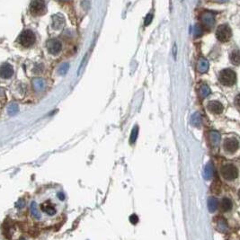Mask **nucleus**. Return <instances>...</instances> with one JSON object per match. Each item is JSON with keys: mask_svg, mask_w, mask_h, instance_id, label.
Returning a JSON list of instances; mask_svg holds the SVG:
<instances>
[{"mask_svg": "<svg viewBox=\"0 0 240 240\" xmlns=\"http://www.w3.org/2000/svg\"><path fill=\"white\" fill-rule=\"evenodd\" d=\"M65 209V195L57 189H47L36 195L29 206V212L35 222L46 227L57 224Z\"/></svg>", "mask_w": 240, "mask_h": 240, "instance_id": "1", "label": "nucleus"}, {"mask_svg": "<svg viewBox=\"0 0 240 240\" xmlns=\"http://www.w3.org/2000/svg\"><path fill=\"white\" fill-rule=\"evenodd\" d=\"M219 79L220 81V83L223 86H231L233 85H235L236 81H237V75L235 73L234 70L230 69H223L220 73H219Z\"/></svg>", "mask_w": 240, "mask_h": 240, "instance_id": "2", "label": "nucleus"}, {"mask_svg": "<svg viewBox=\"0 0 240 240\" xmlns=\"http://www.w3.org/2000/svg\"><path fill=\"white\" fill-rule=\"evenodd\" d=\"M18 43L22 45L24 48H30L32 47L36 41V36L34 33L31 30H24L21 34L19 35Z\"/></svg>", "mask_w": 240, "mask_h": 240, "instance_id": "3", "label": "nucleus"}, {"mask_svg": "<svg viewBox=\"0 0 240 240\" xmlns=\"http://www.w3.org/2000/svg\"><path fill=\"white\" fill-rule=\"evenodd\" d=\"M220 173H221V175L223 176V178L228 180V181L235 180L238 175V168L232 164H228V165L223 166L220 169Z\"/></svg>", "mask_w": 240, "mask_h": 240, "instance_id": "4", "label": "nucleus"}, {"mask_svg": "<svg viewBox=\"0 0 240 240\" xmlns=\"http://www.w3.org/2000/svg\"><path fill=\"white\" fill-rule=\"evenodd\" d=\"M30 13L34 16H41L46 13V5L43 0H33L30 5Z\"/></svg>", "mask_w": 240, "mask_h": 240, "instance_id": "5", "label": "nucleus"}, {"mask_svg": "<svg viewBox=\"0 0 240 240\" xmlns=\"http://www.w3.org/2000/svg\"><path fill=\"white\" fill-rule=\"evenodd\" d=\"M201 25L203 27V29H210L214 24H215V15L210 11H205L203 12L200 16Z\"/></svg>", "mask_w": 240, "mask_h": 240, "instance_id": "6", "label": "nucleus"}, {"mask_svg": "<svg viewBox=\"0 0 240 240\" xmlns=\"http://www.w3.org/2000/svg\"><path fill=\"white\" fill-rule=\"evenodd\" d=\"M231 35H232L231 29L226 24L219 25L217 29V32H216V36H217L218 40L219 41H222V42L228 41L231 38Z\"/></svg>", "mask_w": 240, "mask_h": 240, "instance_id": "7", "label": "nucleus"}, {"mask_svg": "<svg viewBox=\"0 0 240 240\" xmlns=\"http://www.w3.org/2000/svg\"><path fill=\"white\" fill-rule=\"evenodd\" d=\"M47 49L52 55H58L62 50V44L58 39H50L47 41Z\"/></svg>", "mask_w": 240, "mask_h": 240, "instance_id": "8", "label": "nucleus"}, {"mask_svg": "<svg viewBox=\"0 0 240 240\" xmlns=\"http://www.w3.org/2000/svg\"><path fill=\"white\" fill-rule=\"evenodd\" d=\"M223 147H224V149L228 153H234L238 149L239 142L235 138H229L225 139Z\"/></svg>", "mask_w": 240, "mask_h": 240, "instance_id": "9", "label": "nucleus"}, {"mask_svg": "<svg viewBox=\"0 0 240 240\" xmlns=\"http://www.w3.org/2000/svg\"><path fill=\"white\" fill-rule=\"evenodd\" d=\"M14 74L13 67L8 63H4L0 66V77L4 79L10 78Z\"/></svg>", "mask_w": 240, "mask_h": 240, "instance_id": "10", "label": "nucleus"}, {"mask_svg": "<svg viewBox=\"0 0 240 240\" xmlns=\"http://www.w3.org/2000/svg\"><path fill=\"white\" fill-rule=\"evenodd\" d=\"M208 109L212 113L219 114V113H221L223 112L224 107H223L222 103L219 102V101H211V102L208 103Z\"/></svg>", "mask_w": 240, "mask_h": 240, "instance_id": "11", "label": "nucleus"}, {"mask_svg": "<svg viewBox=\"0 0 240 240\" xmlns=\"http://www.w3.org/2000/svg\"><path fill=\"white\" fill-rule=\"evenodd\" d=\"M64 24H65V19L60 14L52 16V27L55 30H60L64 26Z\"/></svg>", "mask_w": 240, "mask_h": 240, "instance_id": "12", "label": "nucleus"}, {"mask_svg": "<svg viewBox=\"0 0 240 240\" xmlns=\"http://www.w3.org/2000/svg\"><path fill=\"white\" fill-rule=\"evenodd\" d=\"M196 69L198 70V72L201 73V74L206 73L209 70V62H208V60L204 58H200L198 60V61H197Z\"/></svg>", "mask_w": 240, "mask_h": 240, "instance_id": "13", "label": "nucleus"}, {"mask_svg": "<svg viewBox=\"0 0 240 240\" xmlns=\"http://www.w3.org/2000/svg\"><path fill=\"white\" fill-rule=\"evenodd\" d=\"M232 209V202L229 198H224L219 203V209L222 212H227Z\"/></svg>", "mask_w": 240, "mask_h": 240, "instance_id": "14", "label": "nucleus"}, {"mask_svg": "<svg viewBox=\"0 0 240 240\" xmlns=\"http://www.w3.org/2000/svg\"><path fill=\"white\" fill-rule=\"evenodd\" d=\"M230 61L236 66L240 65V50H235L230 54Z\"/></svg>", "mask_w": 240, "mask_h": 240, "instance_id": "15", "label": "nucleus"}, {"mask_svg": "<svg viewBox=\"0 0 240 240\" xmlns=\"http://www.w3.org/2000/svg\"><path fill=\"white\" fill-rule=\"evenodd\" d=\"M218 207H219V202L216 198L210 197L208 200V208L210 212H214L218 209Z\"/></svg>", "mask_w": 240, "mask_h": 240, "instance_id": "16", "label": "nucleus"}, {"mask_svg": "<svg viewBox=\"0 0 240 240\" xmlns=\"http://www.w3.org/2000/svg\"><path fill=\"white\" fill-rule=\"evenodd\" d=\"M214 175V169H213V167L210 163L207 164L204 168V178L209 180L210 178H212Z\"/></svg>", "mask_w": 240, "mask_h": 240, "instance_id": "17", "label": "nucleus"}, {"mask_svg": "<svg viewBox=\"0 0 240 240\" xmlns=\"http://www.w3.org/2000/svg\"><path fill=\"white\" fill-rule=\"evenodd\" d=\"M210 88L207 85H202L199 88V95L202 98H205L210 94Z\"/></svg>", "mask_w": 240, "mask_h": 240, "instance_id": "18", "label": "nucleus"}, {"mask_svg": "<svg viewBox=\"0 0 240 240\" xmlns=\"http://www.w3.org/2000/svg\"><path fill=\"white\" fill-rule=\"evenodd\" d=\"M191 122L193 126L195 127H199L201 125V122H202V119H201V115L199 113H194L192 118H191Z\"/></svg>", "mask_w": 240, "mask_h": 240, "instance_id": "19", "label": "nucleus"}, {"mask_svg": "<svg viewBox=\"0 0 240 240\" xmlns=\"http://www.w3.org/2000/svg\"><path fill=\"white\" fill-rule=\"evenodd\" d=\"M209 137H210V140H211V143L213 145H217L219 142V139H220V136L218 132H215V131H212L210 132L209 134Z\"/></svg>", "mask_w": 240, "mask_h": 240, "instance_id": "20", "label": "nucleus"}, {"mask_svg": "<svg viewBox=\"0 0 240 240\" xmlns=\"http://www.w3.org/2000/svg\"><path fill=\"white\" fill-rule=\"evenodd\" d=\"M203 27L200 24H195L194 29H193V34H194V36L195 37H200V36L203 35Z\"/></svg>", "mask_w": 240, "mask_h": 240, "instance_id": "21", "label": "nucleus"}, {"mask_svg": "<svg viewBox=\"0 0 240 240\" xmlns=\"http://www.w3.org/2000/svg\"><path fill=\"white\" fill-rule=\"evenodd\" d=\"M17 112H18V106H17L16 104L12 103V104L9 105V107H8V109H7V112H8L9 115H14V114H15Z\"/></svg>", "mask_w": 240, "mask_h": 240, "instance_id": "22", "label": "nucleus"}, {"mask_svg": "<svg viewBox=\"0 0 240 240\" xmlns=\"http://www.w3.org/2000/svg\"><path fill=\"white\" fill-rule=\"evenodd\" d=\"M138 126H135V127L133 128L132 131H131V138H130V141H131V144L134 143V142L136 141V139H137V137H138Z\"/></svg>", "mask_w": 240, "mask_h": 240, "instance_id": "23", "label": "nucleus"}, {"mask_svg": "<svg viewBox=\"0 0 240 240\" xmlns=\"http://www.w3.org/2000/svg\"><path fill=\"white\" fill-rule=\"evenodd\" d=\"M211 190L213 193H219L220 192V183H219V181L218 180H215L212 186H211Z\"/></svg>", "mask_w": 240, "mask_h": 240, "instance_id": "24", "label": "nucleus"}, {"mask_svg": "<svg viewBox=\"0 0 240 240\" xmlns=\"http://www.w3.org/2000/svg\"><path fill=\"white\" fill-rule=\"evenodd\" d=\"M34 84L35 88H36L37 90H42L43 87H44V83H43V81L41 80V79H35Z\"/></svg>", "mask_w": 240, "mask_h": 240, "instance_id": "25", "label": "nucleus"}, {"mask_svg": "<svg viewBox=\"0 0 240 240\" xmlns=\"http://www.w3.org/2000/svg\"><path fill=\"white\" fill-rule=\"evenodd\" d=\"M218 229L219 230V231H221V228H223V231H225L226 229H227V223L223 220V219H220L219 221V224H218Z\"/></svg>", "mask_w": 240, "mask_h": 240, "instance_id": "26", "label": "nucleus"}, {"mask_svg": "<svg viewBox=\"0 0 240 240\" xmlns=\"http://www.w3.org/2000/svg\"><path fill=\"white\" fill-rule=\"evenodd\" d=\"M152 19H153V15H152V14H148V15H147L144 24H145L146 26L148 25V24H150V23L152 22Z\"/></svg>", "mask_w": 240, "mask_h": 240, "instance_id": "27", "label": "nucleus"}, {"mask_svg": "<svg viewBox=\"0 0 240 240\" xmlns=\"http://www.w3.org/2000/svg\"><path fill=\"white\" fill-rule=\"evenodd\" d=\"M68 69H69V65L68 64H63L60 69H59V71H60V74H64V73H66L67 71H68Z\"/></svg>", "mask_w": 240, "mask_h": 240, "instance_id": "28", "label": "nucleus"}, {"mask_svg": "<svg viewBox=\"0 0 240 240\" xmlns=\"http://www.w3.org/2000/svg\"><path fill=\"white\" fill-rule=\"evenodd\" d=\"M130 220H131V222L132 223V224H136L138 222V217L136 216V215H132V216H131V219H130Z\"/></svg>", "mask_w": 240, "mask_h": 240, "instance_id": "29", "label": "nucleus"}, {"mask_svg": "<svg viewBox=\"0 0 240 240\" xmlns=\"http://www.w3.org/2000/svg\"><path fill=\"white\" fill-rule=\"evenodd\" d=\"M235 103H236V105H237L238 108H240V94L236 96V98H235Z\"/></svg>", "mask_w": 240, "mask_h": 240, "instance_id": "30", "label": "nucleus"}, {"mask_svg": "<svg viewBox=\"0 0 240 240\" xmlns=\"http://www.w3.org/2000/svg\"><path fill=\"white\" fill-rule=\"evenodd\" d=\"M217 1H219V2H225V1H227V0H217Z\"/></svg>", "mask_w": 240, "mask_h": 240, "instance_id": "31", "label": "nucleus"}, {"mask_svg": "<svg viewBox=\"0 0 240 240\" xmlns=\"http://www.w3.org/2000/svg\"><path fill=\"white\" fill-rule=\"evenodd\" d=\"M238 197H239V198H240V190H239V191H238Z\"/></svg>", "mask_w": 240, "mask_h": 240, "instance_id": "32", "label": "nucleus"}, {"mask_svg": "<svg viewBox=\"0 0 240 240\" xmlns=\"http://www.w3.org/2000/svg\"><path fill=\"white\" fill-rule=\"evenodd\" d=\"M23 240H24V239H23Z\"/></svg>", "mask_w": 240, "mask_h": 240, "instance_id": "33", "label": "nucleus"}]
</instances>
